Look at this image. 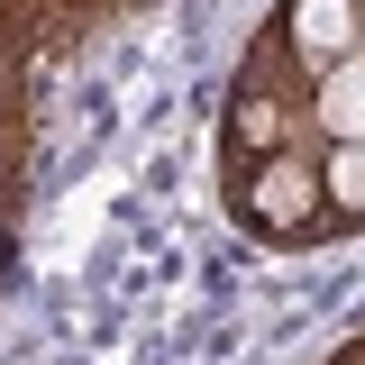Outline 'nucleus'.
<instances>
[{"label":"nucleus","mask_w":365,"mask_h":365,"mask_svg":"<svg viewBox=\"0 0 365 365\" xmlns=\"http://www.w3.org/2000/svg\"><path fill=\"white\" fill-rule=\"evenodd\" d=\"M283 146H319L311 128V83L283 64V46L256 28V46L237 55V73H228V101H220V182H237L247 165H265Z\"/></svg>","instance_id":"f257e3e1"},{"label":"nucleus","mask_w":365,"mask_h":365,"mask_svg":"<svg viewBox=\"0 0 365 365\" xmlns=\"http://www.w3.org/2000/svg\"><path fill=\"white\" fill-rule=\"evenodd\" d=\"M311 128L319 146H365V55H347L338 73L311 83Z\"/></svg>","instance_id":"20e7f679"},{"label":"nucleus","mask_w":365,"mask_h":365,"mask_svg":"<svg viewBox=\"0 0 365 365\" xmlns=\"http://www.w3.org/2000/svg\"><path fill=\"white\" fill-rule=\"evenodd\" d=\"M356 37H365V0H356Z\"/></svg>","instance_id":"0eeeda50"},{"label":"nucleus","mask_w":365,"mask_h":365,"mask_svg":"<svg viewBox=\"0 0 365 365\" xmlns=\"http://www.w3.org/2000/svg\"><path fill=\"white\" fill-rule=\"evenodd\" d=\"M9 247H19V210H0V274H9Z\"/></svg>","instance_id":"423d86ee"},{"label":"nucleus","mask_w":365,"mask_h":365,"mask_svg":"<svg viewBox=\"0 0 365 365\" xmlns=\"http://www.w3.org/2000/svg\"><path fill=\"white\" fill-rule=\"evenodd\" d=\"M265 37L283 46V64H292L302 83H319V73H338L347 55H365L356 0H283V9L265 19Z\"/></svg>","instance_id":"7ed1b4c3"},{"label":"nucleus","mask_w":365,"mask_h":365,"mask_svg":"<svg viewBox=\"0 0 365 365\" xmlns=\"http://www.w3.org/2000/svg\"><path fill=\"white\" fill-rule=\"evenodd\" d=\"M319 182H329V237H365V146H329Z\"/></svg>","instance_id":"39448f33"},{"label":"nucleus","mask_w":365,"mask_h":365,"mask_svg":"<svg viewBox=\"0 0 365 365\" xmlns=\"http://www.w3.org/2000/svg\"><path fill=\"white\" fill-rule=\"evenodd\" d=\"M319 155H329V146H283L265 165H247L237 182H220V210L237 220V237H256V247H319V237H329Z\"/></svg>","instance_id":"f03ea898"}]
</instances>
